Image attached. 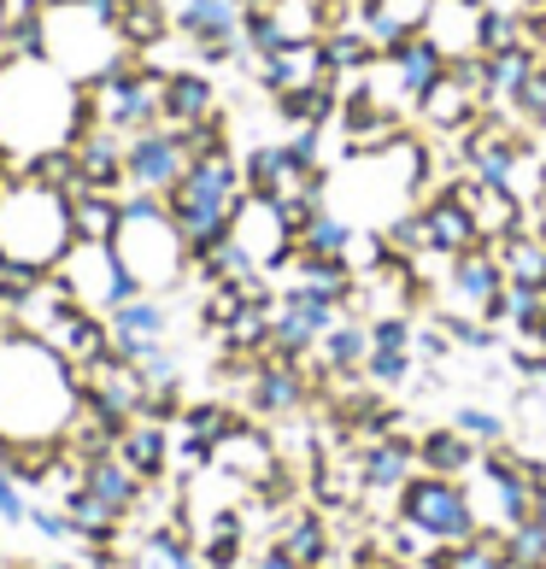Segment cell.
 Returning a JSON list of instances; mask_svg holds the SVG:
<instances>
[{
    "mask_svg": "<svg viewBox=\"0 0 546 569\" xmlns=\"http://www.w3.org/2000/svg\"><path fill=\"white\" fill-rule=\"evenodd\" d=\"M82 411L77 365L48 341L0 329V452L12 440H66Z\"/></svg>",
    "mask_w": 546,
    "mask_h": 569,
    "instance_id": "1",
    "label": "cell"
},
{
    "mask_svg": "<svg viewBox=\"0 0 546 569\" xmlns=\"http://www.w3.org/2000/svg\"><path fill=\"white\" fill-rule=\"evenodd\" d=\"M95 100L77 77H66L53 59H7L0 71V141L18 159L71 147L82 130H95Z\"/></svg>",
    "mask_w": 546,
    "mask_h": 569,
    "instance_id": "2",
    "label": "cell"
},
{
    "mask_svg": "<svg viewBox=\"0 0 546 569\" xmlns=\"http://www.w3.org/2000/svg\"><path fill=\"white\" fill-rule=\"evenodd\" d=\"M241 200H247V182H241L236 153L188 159V171L177 177L171 194H165V212H171L177 236H182V247H188V259L229 236V223H236Z\"/></svg>",
    "mask_w": 546,
    "mask_h": 569,
    "instance_id": "3",
    "label": "cell"
},
{
    "mask_svg": "<svg viewBox=\"0 0 546 569\" xmlns=\"http://www.w3.org/2000/svg\"><path fill=\"white\" fill-rule=\"evenodd\" d=\"M112 252L141 293H165L195 270L171 212H165V194H123V223L112 236Z\"/></svg>",
    "mask_w": 546,
    "mask_h": 569,
    "instance_id": "4",
    "label": "cell"
},
{
    "mask_svg": "<svg viewBox=\"0 0 546 569\" xmlns=\"http://www.w3.org/2000/svg\"><path fill=\"white\" fill-rule=\"evenodd\" d=\"M71 206L66 194L30 182L18 171V188L0 206V259H18V264H36V270H53L71 247Z\"/></svg>",
    "mask_w": 546,
    "mask_h": 569,
    "instance_id": "5",
    "label": "cell"
},
{
    "mask_svg": "<svg viewBox=\"0 0 546 569\" xmlns=\"http://www.w3.org/2000/svg\"><path fill=\"white\" fill-rule=\"evenodd\" d=\"M394 517H406L411 529H424L435 546H453V540H470V535H476V511H470L465 481L429 476V470H417L406 488H400V499H394Z\"/></svg>",
    "mask_w": 546,
    "mask_h": 569,
    "instance_id": "6",
    "label": "cell"
},
{
    "mask_svg": "<svg viewBox=\"0 0 546 569\" xmlns=\"http://www.w3.org/2000/svg\"><path fill=\"white\" fill-rule=\"evenodd\" d=\"M53 282L66 288L77 306H89V311H112V306H123V300L141 293L130 277H123L112 241H71L66 259L53 264Z\"/></svg>",
    "mask_w": 546,
    "mask_h": 569,
    "instance_id": "7",
    "label": "cell"
},
{
    "mask_svg": "<svg viewBox=\"0 0 546 569\" xmlns=\"http://www.w3.org/2000/svg\"><path fill=\"white\" fill-rule=\"evenodd\" d=\"M499 288H506L499 252L482 241V247H470V252H458V259H447V282H440L435 306H440V318H482Z\"/></svg>",
    "mask_w": 546,
    "mask_h": 569,
    "instance_id": "8",
    "label": "cell"
},
{
    "mask_svg": "<svg viewBox=\"0 0 546 569\" xmlns=\"http://www.w3.org/2000/svg\"><path fill=\"white\" fill-rule=\"evenodd\" d=\"M182 171H188L182 136H171L165 123L123 136V188H136V194H171Z\"/></svg>",
    "mask_w": 546,
    "mask_h": 569,
    "instance_id": "9",
    "label": "cell"
},
{
    "mask_svg": "<svg viewBox=\"0 0 546 569\" xmlns=\"http://www.w3.org/2000/svg\"><path fill=\"white\" fill-rule=\"evenodd\" d=\"M229 241H236L247 259L265 270V277L294 259V229H288V218H282V206H277V200H259V194L241 200L236 223H229Z\"/></svg>",
    "mask_w": 546,
    "mask_h": 569,
    "instance_id": "10",
    "label": "cell"
},
{
    "mask_svg": "<svg viewBox=\"0 0 546 569\" xmlns=\"http://www.w3.org/2000/svg\"><path fill=\"white\" fill-rule=\"evenodd\" d=\"M241 18H247L241 0H182L177 30L195 41V53L206 66H229L241 53Z\"/></svg>",
    "mask_w": 546,
    "mask_h": 569,
    "instance_id": "11",
    "label": "cell"
},
{
    "mask_svg": "<svg viewBox=\"0 0 546 569\" xmlns=\"http://www.w3.org/2000/svg\"><path fill=\"white\" fill-rule=\"evenodd\" d=\"M311 393H318V382H306V365H300V358L265 352L259 370H254V382H247V406H254L259 417H294Z\"/></svg>",
    "mask_w": 546,
    "mask_h": 569,
    "instance_id": "12",
    "label": "cell"
},
{
    "mask_svg": "<svg viewBox=\"0 0 546 569\" xmlns=\"http://www.w3.org/2000/svg\"><path fill=\"white\" fill-rule=\"evenodd\" d=\"M212 470L229 476V481H241V488H265V481L282 470L277 440H270L265 429H254V423H236V429H229L218 447H212Z\"/></svg>",
    "mask_w": 546,
    "mask_h": 569,
    "instance_id": "13",
    "label": "cell"
},
{
    "mask_svg": "<svg viewBox=\"0 0 546 569\" xmlns=\"http://www.w3.org/2000/svg\"><path fill=\"white\" fill-rule=\"evenodd\" d=\"M254 77L265 82V94H288V89H311V82H329V59H324V36H300L277 48L270 59H254Z\"/></svg>",
    "mask_w": 546,
    "mask_h": 569,
    "instance_id": "14",
    "label": "cell"
},
{
    "mask_svg": "<svg viewBox=\"0 0 546 569\" xmlns=\"http://www.w3.org/2000/svg\"><path fill=\"white\" fill-rule=\"evenodd\" d=\"M424 223H429V252H440V259H458V252H470V247H482V229H476V212L465 200L453 194L447 182L440 188H429L424 194Z\"/></svg>",
    "mask_w": 546,
    "mask_h": 569,
    "instance_id": "15",
    "label": "cell"
},
{
    "mask_svg": "<svg viewBox=\"0 0 546 569\" xmlns=\"http://www.w3.org/2000/svg\"><path fill=\"white\" fill-rule=\"evenodd\" d=\"M482 7H488V0H429L424 41L447 53V66L482 53Z\"/></svg>",
    "mask_w": 546,
    "mask_h": 569,
    "instance_id": "16",
    "label": "cell"
},
{
    "mask_svg": "<svg viewBox=\"0 0 546 569\" xmlns=\"http://www.w3.org/2000/svg\"><path fill=\"white\" fill-rule=\"evenodd\" d=\"M482 112H488V107H482V94H476V89H465V82H458L453 71L440 77L424 100H417V118H424L429 141H458V136H465Z\"/></svg>",
    "mask_w": 546,
    "mask_h": 569,
    "instance_id": "17",
    "label": "cell"
},
{
    "mask_svg": "<svg viewBox=\"0 0 546 569\" xmlns=\"http://www.w3.org/2000/svg\"><path fill=\"white\" fill-rule=\"evenodd\" d=\"M71 153H77L82 188H95V194H123V136L118 130L95 123V130H82L71 141Z\"/></svg>",
    "mask_w": 546,
    "mask_h": 569,
    "instance_id": "18",
    "label": "cell"
},
{
    "mask_svg": "<svg viewBox=\"0 0 546 569\" xmlns=\"http://www.w3.org/2000/svg\"><path fill=\"white\" fill-rule=\"evenodd\" d=\"M206 118H218L212 77L206 71H165V112H159L165 130L182 136V130H195V123H206Z\"/></svg>",
    "mask_w": 546,
    "mask_h": 569,
    "instance_id": "19",
    "label": "cell"
},
{
    "mask_svg": "<svg viewBox=\"0 0 546 569\" xmlns=\"http://www.w3.org/2000/svg\"><path fill=\"white\" fill-rule=\"evenodd\" d=\"M107 329H112V352L136 358L147 347L165 341V329H171V311H165L159 300H147V293H136V300H123L107 311Z\"/></svg>",
    "mask_w": 546,
    "mask_h": 569,
    "instance_id": "20",
    "label": "cell"
},
{
    "mask_svg": "<svg viewBox=\"0 0 546 569\" xmlns=\"http://www.w3.org/2000/svg\"><path fill=\"white\" fill-rule=\"evenodd\" d=\"M383 66L394 71V82H400V94H406V107L417 112V100H424L435 82L447 77V53L429 48L424 36H411V41H400V48H388V53H383Z\"/></svg>",
    "mask_w": 546,
    "mask_h": 569,
    "instance_id": "21",
    "label": "cell"
},
{
    "mask_svg": "<svg viewBox=\"0 0 546 569\" xmlns=\"http://www.w3.org/2000/svg\"><path fill=\"white\" fill-rule=\"evenodd\" d=\"M424 18H429V0H359V24L383 53L424 36Z\"/></svg>",
    "mask_w": 546,
    "mask_h": 569,
    "instance_id": "22",
    "label": "cell"
},
{
    "mask_svg": "<svg viewBox=\"0 0 546 569\" xmlns=\"http://www.w3.org/2000/svg\"><path fill=\"white\" fill-rule=\"evenodd\" d=\"M417 476V440L411 435H383L365 447V488L370 493H394L400 499V488Z\"/></svg>",
    "mask_w": 546,
    "mask_h": 569,
    "instance_id": "23",
    "label": "cell"
},
{
    "mask_svg": "<svg viewBox=\"0 0 546 569\" xmlns=\"http://www.w3.org/2000/svg\"><path fill=\"white\" fill-rule=\"evenodd\" d=\"M476 458H482V447H470V440L458 435L453 423H440V429H424V435H417V470H429V476L465 481V476L476 470Z\"/></svg>",
    "mask_w": 546,
    "mask_h": 569,
    "instance_id": "24",
    "label": "cell"
},
{
    "mask_svg": "<svg viewBox=\"0 0 546 569\" xmlns=\"http://www.w3.org/2000/svg\"><path fill=\"white\" fill-rule=\"evenodd\" d=\"M270 107H277V118H282V123H294V130H324L329 118H341V77L311 82V89L270 94Z\"/></svg>",
    "mask_w": 546,
    "mask_h": 569,
    "instance_id": "25",
    "label": "cell"
},
{
    "mask_svg": "<svg viewBox=\"0 0 546 569\" xmlns=\"http://www.w3.org/2000/svg\"><path fill=\"white\" fill-rule=\"evenodd\" d=\"M277 546L294 558V563H306V569H329L335 558V540H329V522L318 511H288L277 522Z\"/></svg>",
    "mask_w": 546,
    "mask_h": 569,
    "instance_id": "26",
    "label": "cell"
},
{
    "mask_svg": "<svg viewBox=\"0 0 546 569\" xmlns=\"http://www.w3.org/2000/svg\"><path fill=\"white\" fill-rule=\"evenodd\" d=\"M482 66H488V112H512L523 82L540 71V53L523 41V48H506V53H482Z\"/></svg>",
    "mask_w": 546,
    "mask_h": 569,
    "instance_id": "27",
    "label": "cell"
},
{
    "mask_svg": "<svg viewBox=\"0 0 546 569\" xmlns=\"http://www.w3.org/2000/svg\"><path fill=\"white\" fill-rule=\"evenodd\" d=\"M118 458L130 463L141 481H159L165 463H171V440H165V423H153V417H136V423H123V429H118Z\"/></svg>",
    "mask_w": 546,
    "mask_h": 569,
    "instance_id": "28",
    "label": "cell"
},
{
    "mask_svg": "<svg viewBox=\"0 0 546 569\" xmlns=\"http://www.w3.org/2000/svg\"><path fill=\"white\" fill-rule=\"evenodd\" d=\"M353 236H359V223H347L341 212H329V206H311V212L294 223V252H311V259H347Z\"/></svg>",
    "mask_w": 546,
    "mask_h": 569,
    "instance_id": "29",
    "label": "cell"
},
{
    "mask_svg": "<svg viewBox=\"0 0 546 569\" xmlns=\"http://www.w3.org/2000/svg\"><path fill=\"white\" fill-rule=\"evenodd\" d=\"M365 358H370V323L365 318H335L329 335L318 341V370L324 376H347V370H365Z\"/></svg>",
    "mask_w": 546,
    "mask_h": 569,
    "instance_id": "30",
    "label": "cell"
},
{
    "mask_svg": "<svg viewBox=\"0 0 546 569\" xmlns=\"http://www.w3.org/2000/svg\"><path fill=\"white\" fill-rule=\"evenodd\" d=\"M71 206V236L77 241H112L118 223H123V194H95V188H71L66 194Z\"/></svg>",
    "mask_w": 546,
    "mask_h": 569,
    "instance_id": "31",
    "label": "cell"
},
{
    "mask_svg": "<svg viewBox=\"0 0 546 569\" xmlns=\"http://www.w3.org/2000/svg\"><path fill=\"white\" fill-rule=\"evenodd\" d=\"M177 18L165 12V0H118V18H112V30L123 48H136V53H153L165 36H171Z\"/></svg>",
    "mask_w": 546,
    "mask_h": 569,
    "instance_id": "32",
    "label": "cell"
},
{
    "mask_svg": "<svg viewBox=\"0 0 546 569\" xmlns=\"http://www.w3.org/2000/svg\"><path fill=\"white\" fill-rule=\"evenodd\" d=\"M499 252V270H506V282H523V288H546V241L535 236L529 223L517 229L506 241H488Z\"/></svg>",
    "mask_w": 546,
    "mask_h": 569,
    "instance_id": "33",
    "label": "cell"
},
{
    "mask_svg": "<svg viewBox=\"0 0 546 569\" xmlns=\"http://www.w3.org/2000/svg\"><path fill=\"white\" fill-rule=\"evenodd\" d=\"M424 563H429V569H512V563H506V535H494V529H476L470 540L435 546Z\"/></svg>",
    "mask_w": 546,
    "mask_h": 569,
    "instance_id": "34",
    "label": "cell"
},
{
    "mask_svg": "<svg viewBox=\"0 0 546 569\" xmlns=\"http://www.w3.org/2000/svg\"><path fill=\"white\" fill-rule=\"evenodd\" d=\"M324 59H329V71L335 77H365L376 59H383V48L365 36V24H341V30H324Z\"/></svg>",
    "mask_w": 546,
    "mask_h": 569,
    "instance_id": "35",
    "label": "cell"
},
{
    "mask_svg": "<svg viewBox=\"0 0 546 569\" xmlns=\"http://www.w3.org/2000/svg\"><path fill=\"white\" fill-rule=\"evenodd\" d=\"M141 488H147V481H141L118 452H107V458L89 463V493H100V499H107L112 511H123V517H130L136 505H141Z\"/></svg>",
    "mask_w": 546,
    "mask_h": 569,
    "instance_id": "36",
    "label": "cell"
},
{
    "mask_svg": "<svg viewBox=\"0 0 546 569\" xmlns=\"http://www.w3.org/2000/svg\"><path fill=\"white\" fill-rule=\"evenodd\" d=\"M66 517H71V535H82V540H100V546H107V540L118 535V522H123V511H112V505L100 499V493H89V488L71 493Z\"/></svg>",
    "mask_w": 546,
    "mask_h": 569,
    "instance_id": "37",
    "label": "cell"
},
{
    "mask_svg": "<svg viewBox=\"0 0 546 569\" xmlns=\"http://www.w3.org/2000/svg\"><path fill=\"white\" fill-rule=\"evenodd\" d=\"M30 182H41V188H53V194H71V188L82 182L77 177V153L71 147H48V153H30L24 164H18Z\"/></svg>",
    "mask_w": 546,
    "mask_h": 569,
    "instance_id": "38",
    "label": "cell"
},
{
    "mask_svg": "<svg viewBox=\"0 0 546 569\" xmlns=\"http://www.w3.org/2000/svg\"><path fill=\"white\" fill-rule=\"evenodd\" d=\"M529 30H523V7H482V53H506V48H523Z\"/></svg>",
    "mask_w": 546,
    "mask_h": 569,
    "instance_id": "39",
    "label": "cell"
},
{
    "mask_svg": "<svg viewBox=\"0 0 546 569\" xmlns=\"http://www.w3.org/2000/svg\"><path fill=\"white\" fill-rule=\"evenodd\" d=\"M236 423H241V417L229 406H218V399H206V406H182V435L200 440V447H218Z\"/></svg>",
    "mask_w": 546,
    "mask_h": 569,
    "instance_id": "40",
    "label": "cell"
},
{
    "mask_svg": "<svg viewBox=\"0 0 546 569\" xmlns=\"http://www.w3.org/2000/svg\"><path fill=\"white\" fill-rule=\"evenodd\" d=\"M453 429L470 440V447H506V417L499 411H482V406H465V411H453Z\"/></svg>",
    "mask_w": 546,
    "mask_h": 569,
    "instance_id": "41",
    "label": "cell"
},
{
    "mask_svg": "<svg viewBox=\"0 0 546 569\" xmlns=\"http://www.w3.org/2000/svg\"><path fill=\"white\" fill-rule=\"evenodd\" d=\"M506 563H546V522L523 517L517 529H506Z\"/></svg>",
    "mask_w": 546,
    "mask_h": 569,
    "instance_id": "42",
    "label": "cell"
},
{
    "mask_svg": "<svg viewBox=\"0 0 546 569\" xmlns=\"http://www.w3.org/2000/svg\"><path fill=\"white\" fill-rule=\"evenodd\" d=\"M365 382L370 388H406L411 382V352H370L365 358Z\"/></svg>",
    "mask_w": 546,
    "mask_h": 569,
    "instance_id": "43",
    "label": "cell"
},
{
    "mask_svg": "<svg viewBox=\"0 0 546 569\" xmlns=\"http://www.w3.org/2000/svg\"><path fill=\"white\" fill-rule=\"evenodd\" d=\"M247 569H306V563H294V558L282 552V546H277V540H270V546H265V552H259L254 563H247Z\"/></svg>",
    "mask_w": 546,
    "mask_h": 569,
    "instance_id": "44",
    "label": "cell"
},
{
    "mask_svg": "<svg viewBox=\"0 0 546 569\" xmlns=\"http://www.w3.org/2000/svg\"><path fill=\"white\" fill-rule=\"evenodd\" d=\"M529 517H535V522H546V488L535 493V511H529Z\"/></svg>",
    "mask_w": 546,
    "mask_h": 569,
    "instance_id": "45",
    "label": "cell"
},
{
    "mask_svg": "<svg viewBox=\"0 0 546 569\" xmlns=\"http://www.w3.org/2000/svg\"><path fill=\"white\" fill-rule=\"evenodd\" d=\"M7 24H12V7L0 0V41H7Z\"/></svg>",
    "mask_w": 546,
    "mask_h": 569,
    "instance_id": "46",
    "label": "cell"
},
{
    "mask_svg": "<svg viewBox=\"0 0 546 569\" xmlns=\"http://www.w3.org/2000/svg\"><path fill=\"white\" fill-rule=\"evenodd\" d=\"M241 7H247V12H265V7H277V0H241Z\"/></svg>",
    "mask_w": 546,
    "mask_h": 569,
    "instance_id": "47",
    "label": "cell"
},
{
    "mask_svg": "<svg viewBox=\"0 0 546 569\" xmlns=\"http://www.w3.org/2000/svg\"><path fill=\"white\" fill-rule=\"evenodd\" d=\"M41 7H48V12H53V7H77V0H41Z\"/></svg>",
    "mask_w": 546,
    "mask_h": 569,
    "instance_id": "48",
    "label": "cell"
},
{
    "mask_svg": "<svg viewBox=\"0 0 546 569\" xmlns=\"http://www.w3.org/2000/svg\"><path fill=\"white\" fill-rule=\"evenodd\" d=\"M512 569H546V563H512Z\"/></svg>",
    "mask_w": 546,
    "mask_h": 569,
    "instance_id": "49",
    "label": "cell"
},
{
    "mask_svg": "<svg viewBox=\"0 0 546 569\" xmlns=\"http://www.w3.org/2000/svg\"><path fill=\"white\" fill-rule=\"evenodd\" d=\"M7 59H12V53H7V48H0V71H7Z\"/></svg>",
    "mask_w": 546,
    "mask_h": 569,
    "instance_id": "50",
    "label": "cell"
},
{
    "mask_svg": "<svg viewBox=\"0 0 546 569\" xmlns=\"http://www.w3.org/2000/svg\"><path fill=\"white\" fill-rule=\"evenodd\" d=\"M53 569H77V563H53Z\"/></svg>",
    "mask_w": 546,
    "mask_h": 569,
    "instance_id": "51",
    "label": "cell"
}]
</instances>
